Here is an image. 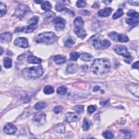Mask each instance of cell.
Masks as SVG:
<instances>
[{
  "instance_id": "9",
  "label": "cell",
  "mask_w": 139,
  "mask_h": 139,
  "mask_svg": "<svg viewBox=\"0 0 139 139\" xmlns=\"http://www.w3.org/2000/svg\"><path fill=\"white\" fill-rule=\"evenodd\" d=\"M126 88L128 91L131 93L132 95L135 96L136 97H138L139 92V85L138 84L130 83L126 85Z\"/></svg>"
},
{
  "instance_id": "8",
  "label": "cell",
  "mask_w": 139,
  "mask_h": 139,
  "mask_svg": "<svg viewBox=\"0 0 139 139\" xmlns=\"http://www.w3.org/2000/svg\"><path fill=\"white\" fill-rule=\"evenodd\" d=\"M33 121L38 124L43 125L46 122V115L42 112H37L34 116Z\"/></svg>"
},
{
  "instance_id": "45",
  "label": "cell",
  "mask_w": 139,
  "mask_h": 139,
  "mask_svg": "<svg viewBox=\"0 0 139 139\" xmlns=\"http://www.w3.org/2000/svg\"><path fill=\"white\" fill-rule=\"evenodd\" d=\"M132 67L133 68V69H138V61H137L136 62H135V63L132 64Z\"/></svg>"
},
{
  "instance_id": "16",
  "label": "cell",
  "mask_w": 139,
  "mask_h": 139,
  "mask_svg": "<svg viewBox=\"0 0 139 139\" xmlns=\"http://www.w3.org/2000/svg\"><path fill=\"white\" fill-rule=\"evenodd\" d=\"M28 63L31 64H39L41 63L42 60L39 58H38L35 56H28L27 59Z\"/></svg>"
},
{
  "instance_id": "20",
  "label": "cell",
  "mask_w": 139,
  "mask_h": 139,
  "mask_svg": "<svg viewBox=\"0 0 139 139\" xmlns=\"http://www.w3.org/2000/svg\"><path fill=\"white\" fill-rule=\"evenodd\" d=\"M80 59L84 61H90L92 59L91 54L88 53H83L80 56Z\"/></svg>"
},
{
  "instance_id": "40",
  "label": "cell",
  "mask_w": 139,
  "mask_h": 139,
  "mask_svg": "<svg viewBox=\"0 0 139 139\" xmlns=\"http://www.w3.org/2000/svg\"><path fill=\"white\" fill-rule=\"evenodd\" d=\"M63 110V108L62 106L60 105H57L54 108L53 111L55 113H56V114H59L60 112L62 111Z\"/></svg>"
},
{
  "instance_id": "3",
  "label": "cell",
  "mask_w": 139,
  "mask_h": 139,
  "mask_svg": "<svg viewBox=\"0 0 139 139\" xmlns=\"http://www.w3.org/2000/svg\"><path fill=\"white\" fill-rule=\"evenodd\" d=\"M57 40V37L53 32H44L38 35L36 42L38 43H44L47 45L54 44Z\"/></svg>"
},
{
  "instance_id": "33",
  "label": "cell",
  "mask_w": 139,
  "mask_h": 139,
  "mask_svg": "<svg viewBox=\"0 0 139 139\" xmlns=\"http://www.w3.org/2000/svg\"><path fill=\"white\" fill-rule=\"evenodd\" d=\"M127 15L130 18H136L138 19V13L135 11L134 10H130L127 13Z\"/></svg>"
},
{
  "instance_id": "44",
  "label": "cell",
  "mask_w": 139,
  "mask_h": 139,
  "mask_svg": "<svg viewBox=\"0 0 139 139\" xmlns=\"http://www.w3.org/2000/svg\"><path fill=\"white\" fill-rule=\"evenodd\" d=\"M80 70H82V71L85 72V71H86L87 70H88V65H83V66H80Z\"/></svg>"
},
{
  "instance_id": "14",
  "label": "cell",
  "mask_w": 139,
  "mask_h": 139,
  "mask_svg": "<svg viewBox=\"0 0 139 139\" xmlns=\"http://www.w3.org/2000/svg\"><path fill=\"white\" fill-rule=\"evenodd\" d=\"M74 32L77 35V37L82 39H84L86 35V32L83 28V27H75V28H74Z\"/></svg>"
},
{
  "instance_id": "27",
  "label": "cell",
  "mask_w": 139,
  "mask_h": 139,
  "mask_svg": "<svg viewBox=\"0 0 139 139\" xmlns=\"http://www.w3.org/2000/svg\"><path fill=\"white\" fill-rule=\"evenodd\" d=\"M4 66L6 69H9L12 66V60L10 58L7 57L4 59Z\"/></svg>"
},
{
  "instance_id": "12",
  "label": "cell",
  "mask_w": 139,
  "mask_h": 139,
  "mask_svg": "<svg viewBox=\"0 0 139 139\" xmlns=\"http://www.w3.org/2000/svg\"><path fill=\"white\" fill-rule=\"evenodd\" d=\"M78 116H77L75 113L72 112H68L65 115V120L66 122L71 123L76 122L78 120Z\"/></svg>"
},
{
  "instance_id": "2",
  "label": "cell",
  "mask_w": 139,
  "mask_h": 139,
  "mask_svg": "<svg viewBox=\"0 0 139 139\" xmlns=\"http://www.w3.org/2000/svg\"><path fill=\"white\" fill-rule=\"evenodd\" d=\"M22 77L25 79H37L43 75V69L41 65L37 67L26 68L22 71Z\"/></svg>"
},
{
  "instance_id": "38",
  "label": "cell",
  "mask_w": 139,
  "mask_h": 139,
  "mask_svg": "<svg viewBox=\"0 0 139 139\" xmlns=\"http://www.w3.org/2000/svg\"><path fill=\"white\" fill-rule=\"evenodd\" d=\"M56 131L59 133H64L65 132V126L64 125H61L58 126L56 129Z\"/></svg>"
},
{
  "instance_id": "21",
  "label": "cell",
  "mask_w": 139,
  "mask_h": 139,
  "mask_svg": "<svg viewBox=\"0 0 139 139\" xmlns=\"http://www.w3.org/2000/svg\"><path fill=\"white\" fill-rule=\"evenodd\" d=\"M126 23L128 24L130 26H135L138 24V19L136 18H130L127 19L125 21Z\"/></svg>"
},
{
  "instance_id": "24",
  "label": "cell",
  "mask_w": 139,
  "mask_h": 139,
  "mask_svg": "<svg viewBox=\"0 0 139 139\" xmlns=\"http://www.w3.org/2000/svg\"><path fill=\"white\" fill-rule=\"evenodd\" d=\"M129 41V38L128 37L123 34H118L117 38V41L121 42V43H127Z\"/></svg>"
},
{
  "instance_id": "42",
  "label": "cell",
  "mask_w": 139,
  "mask_h": 139,
  "mask_svg": "<svg viewBox=\"0 0 139 139\" xmlns=\"http://www.w3.org/2000/svg\"><path fill=\"white\" fill-rule=\"evenodd\" d=\"M96 107L93 105H90L88 106V111L90 114H92V112L96 111Z\"/></svg>"
},
{
  "instance_id": "29",
  "label": "cell",
  "mask_w": 139,
  "mask_h": 139,
  "mask_svg": "<svg viewBox=\"0 0 139 139\" xmlns=\"http://www.w3.org/2000/svg\"><path fill=\"white\" fill-rule=\"evenodd\" d=\"M123 15V11L122 9H118V10L115 13V14L113 15L112 19H115H115H117L122 17Z\"/></svg>"
},
{
  "instance_id": "23",
  "label": "cell",
  "mask_w": 139,
  "mask_h": 139,
  "mask_svg": "<svg viewBox=\"0 0 139 139\" xmlns=\"http://www.w3.org/2000/svg\"><path fill=\"white\" fill-rule=\"evenodd\" d=\"M44 92L46 95H51L54 92V89L52 86L47 85L44 89Z\"/></svg>"
},
{
  "instance_id": "11",
  "label": "cell",
  "mask_w": 139,
  "mask_h": 139,
  "mask_svg": "<svg viewBox=\"0 0 139 139\" xmlns=\"http://www.w3.org/2000/svg\"><path fill=\"white\" fill-rule=\"evenodd\" d=\"M4 130L6 134L9 135H13L17 131V128L14 124H9L5 126Z\"/></svg>"
},
{
  "instance_id": "17",
  "label": "cell",
  "mask_w": 139,
  "mask_h": 139,
  "mask_svg": "<svg viewBox=\"0 0 139 139\" xmlns=\"http://www.w3.org/2000/svg\"><path fill=\"white\" fill-rule=\"evenodd\" d=\"M54 61L57 64H63L66 62V58L61 55H57L54 57Z\"/></svg>"
},
{
  "instance_id": "26",
  "label": "cell",
  "mask_w": 139,
  "mask_h": 139,
  "mask_svg": "<svg viewBox=\"0 0 139 139\" xmlns=\"http://www.w3.org/2000/svg\"><path fill=\"white\" fill-rule=\"evenodd\" d=\"M91 123L90 122V121L88 119L85 118L84 120L83 121V129L84 131H87L89 130V129L90 128V125H91Z\"/></svg>"
},
{
  "instance_id": "34",
  "label": "cell",
  "mask_w": 139,
  "mask_h": 139,
  "mask_svg": "<svg viewBox=\"0 0 139 139\" xmlns=\"http://www.w3.org/2000/svg\"><path fill=\"white\" fill-rule=\"evenodd\" d=\"M73 109L75 110V111L78 114H82V113L84 112V106L81 105H78L75 106Z\"/></svg>"
},
{
  "instance_id": "28",
  "label": "cell",
  "mask_w": 139,
  "mask_h": 139,
  "mask_svg": "<svg viewBox=\"0 0 139 139\" xmlns=\"http://www.w3.org/2000/svg\"><path fill=\"white\" fill-rule=\"evenodd\" d=\"M67 91V89L66 87L65 86H62L58 88L57 92L58 94L60 95H65Z\"/></svg>"
},
{
  "instance_id": "39",
  "label": "cell",
  "mask_w": 139,
  "mask_h": 139,
  "mask_svg": "<svg viewBox=\"0 0 139 139\" xmlns=\"http://www.w3.org/2000/svg\"><path fill=\"white\" fill-rule=\"evenodd\" d=\"M76 6L78 8H83L86 6V2L83 0H79L77 2Z\"/></svg>"
},
{
  "instance_id": "19",
  "label": "cell",
  "mask_w": 139,
  "mask_h": 139,
  "mask_svg": "<svg viewBox=\"0 0 139 139\" xmlns=\"http://www.w3.org/2000/svg\"><path fill=\"white\" fill-rule=\"evenodd\" d=\"M74 25H75V27H83L84 25V22L81 17H77L74 20Z\"/></svg>"
},
{
  "instance_id": "47",
  "label": "cell",
  "mask_w": 139,
  "mask_h": 139,
  "mask_svg": "<svg viewBox=\"0 0 139 139\" xmlns=\"http://www.w3.org/2000/svg\"><path fill=\"white\" fill-rule=\"evenodd\" d=\"M124 60L125 63H127L128 64H130L131 62V61H132V57H131L126 58V59H124Z\"/></svg>"
},
{
  "instance_id": "31",
  "label": "cell",
  "mask_w": 139,
  "mask_h": 139,
  "mask_svg": "<svg viewBox=\"0 0 139 139\" xmlns=\"http://www.w3.org/2000/svg\"><path fill=\"white\" fill-rule=\"evenodd\" d=\"M39 21V18L38 17H33L31 18L28 21V25H32V26H36Z\"/></svg>"
},
{
  "instance_id": "7",
  "label": "cell",
  "mask_w": 139,
  "mask_h": 139,
  "mask_svg": "<svg viewBox=\"0 0 139 139\" xmlns=\"http://www.w3.org/2000/svg\"><path fill=\"white\" fill-rule=\"evenodd\" d=\"M29 9H30L29 7L25 5H19L18 8L16 9L14 16H15V17L19 18H21L24 17V15L26 13L27 11L29 10Z\"/></svg>"
},
{
  "instance_id": "48",
  "label": "cell",
  "mask_w": 139,
  "mask_h": 139,
  "mask_svg": "<svg viewBox=\"0 0 139 139\" xmlns=\"http://www.w3.org/2000/svg\"><path fill=\"white\" fill-rule=\"evenodd\" d=\"M100 89V87L98 86H95L94 88H93V91L95 92V91H97L98 90H99Z\"/></svg>"
},
{
  "instance_id": "25",
  "label": "cell",
  "mask_w": 139,
  "mask_h": 139,
  "mask_svg": "<svg viewBox=\"0 0 139 139\" xmlns=\"http://www.w3.org/2000/svg\"><path fill=\"white\" fill-rule=\"evenodd\" d=\"M46 106V103H45V102H39L36 103V104L34 105V108L36 110H39L44 109Z\"/></svg>"
},
{
  "instance_id": "51",
  "label": "cell",
  "mask_w": 139,
  "mask_h": 139,
  "mask_svg": "<svg viewBox=\"0 0 139 139\" xmlns=\"http://www.w3.org/2000/svg\"><path fill=\"white\" fill-rule=\"evenodd\" d=\"M0 49H1V55H2V53H3V50H2V48L1 47V48H0Z\"/></svg>"
},
{
  "instance_id": "10",
  "label": "cell",
  "mask_w": 139,
  "mask_h": 139,
  "mask_svg": "<svg viewBox=\"0 0 139 139\" xmlns=\"http://www.w3.org/2000/svg\"><path fill=\"white\" fill-rule=\"evenodd\" d=\"M14 45L19 47L27 48L28 47V42L26 38H18L14 41Z\"/></svg>"
},
{
  "instance_id": "49",
  "label": "cell",
  "mask_w": 139,
  "mask_h": 139,
  "mask_svg": "<svg viewBox=\"0 0 139 139\" xmlns=\"http://www.w3.org/2000/svg\"><path fill=\"white\" fill-rule=\"evenodd\" d=\"M104 4H105V5H109V4H110L111 2V1H102Z\"/></svg>"
},
{
  "instance_id": "35",
  "label": "cell",
  "mask_w": 139,
  "mask_h": 139,
  "mask_svg": "<svg viewBox=\"0 0 139 139\" xmlns=\"http://www.w3.org/2000/svg\"><path fill=\"white\" fill-rule=\"evenodd\" d=\"M103 136L105 138H113L114 137V134L110 131H105L103 132Z\"/></svg>"
},
{
  "instance_id": "37",
  "label": "cell",
  "mask_w": 139,
  "mask_h": 139,
  "mask_svg": "<svg viewBox=\"0 0 139 139\" xmlns=\"http://www.w3.org/2000/svg\"><path fill=\"white\" fill-rule=\"evenodd\" d=\"M109 37L111 38V39L114 41H117V35H118V33H116V32H112L109 33Z\"/></svg>"
},
{
  "instance_id": "32",
  "label": "cell",
  "mask_w": 139,
  "mask_h": 139,
  "mask_svg": "<svg viewBox=\"0 0 139 139\" xmlns=\"http://www.w3.org/2000/svg\"><path fill=\"white\" fill-rule=\"evenodd\" d=\"M70 59L73 60V61H76L77 59L79 58L80 54L79 53L77 52H73L70 53Z\"/></svg>"
},
{
  "instance_id": "22",
  "label": "cell",
  "mask_w": 139,
  "mask_h": 139,
  "mask_svg": "<svg viewBox=\"0 0 139 139\" xmlns=\"http://www.w3.org/2000/svg\"><path fill=\"white\" fill-rule=\"evenodd\" d=\"M41 8L44 11H48L52 8V6L50 3L48 1H45L43 2L41 4Z\"/></svg>"
},
{
  "instance_id": "15",
  "label": "cell",
  "mask_w": 139,
  "mask_h": 139,
  "mask_svg": "<svg viewBox=\"0 0 139 139\" xmlns=\"http://www.w3.org/2000/svg\"><path fill=\"white\" fill-rule=\"evenodd\" d=\"M112 9L111 8H105L98 12V15L100 17H108L111 15Z\"/></svg>"
},
{
  "instance_id": "5",
  "label": "cell",
  "mask_w": 139,
  "mask_h": 139,
  "mask_svg": "<svg viewBox=\"0 0 139 139\" xmlns=\"http://www.w3.org/2000/svg\"><path fill=\"white\" fill-rule=\"evenodd\" d=\"M114 51L118 54L121 55L125 58L131 57V54L129 52L127 48L123 45H118L114 48Z\"/></svg>"
},
{
  "instance_id": "41",
  "label": "cell",
  "mask_w": 139,
  "mask_h": 139,
  "mask_svg": "<svg viewBox=\"0 0 139 139\" xmlns=\"http://www.w3.org/2000/svg\"><path fill=\"white\" fill-rule=\"evenodd\" d=\"M121 131L123 133L126 138H130L131 137V132L128 130H121Z\"/></svg>"
},
{
  "instance_id": "36",
  "label": "cell",
  "mask_w": 139,
  "mask_h": 139,
  "mask_svg": "<svg viewBox=\"0 0 139 139\" xmlns=\"http://www.w3.org/2000/svg\"><path fill=\"white\" fill-rule=\"evenodd\" d=\"M75 44V41L73 40L72 39L69 38L65 42V46L66 47H71Z\"/></svg>"
},
{
  "instance_id": "13",
  "label": "cell",
  "mask_w": 139,
  "mask_h": 139,
  "mask_svg": "<svg viewBox=\"0 0 139 139\" xmlns=\"http://www.w3.org/2000/svg\"><path fill=\"white\" fill-rule=\"evenodd\" d=\"M12 38V34L9 32H6L1 34L0 37V41L1 43H8L10 42Z\"/></svg>"
},
{
  "instance_id": "43",
  "label": "cell",
  "mask_w": 139,
  "mask_h": 139,
  "mask_svg": "<svg viewBox=\"0 0 139 139\" xmlns=\"http://www.w3.org/2000/svg\"><path fill=\"white\" fill-rule=\"evenodd\" d=\"M129 4L132 6H138L139 2L138 1H128Z\"/></svg>"
},
{
  "instance_id": "1",
  "label": "cell",
  "mask_w": 139,
  "mask_h": 139,
  "mask_svg": "<svg viewBox=\"0 0 139 139\" xmlns=\"http://www.w3.org/2000/svg\"><path fill=\"white\" fill-rule=\"evenodd\" d=\"M111 67L109 61L104 58L97 59L93 61L91 67V72L96 75H102L108 73Z\"/></svg>"
},
{
  "instance_id": "46",
  "label": "cell",
  "mask_w": 139,
  "mask_h": 139,
  "mask_svg": "<svg viewBox=\"0 0 139 139\" xmlns=\"http://www.w3.org/2000/svg\"><path fill=\"white\" fill-rule=\"evenodd\" d=\"M109 101H102L99 102L100 104H101L102 106H105L107 105L109 103Z\"/></svg>"
},
{
  "instance_id": "6",
  "label": "cell",
  "mask_w": 139,
  "mask_h": 139,
  "mask_svg": "<svg viewBox=\"0 0 139 139\" xmlns=\"http://www.w3.org/2000/svg\"><path fill=\"white\" fill-rule=\"evenodd\" d=\"M53 22L55 30L58 31H62L65 27L66 21L62 18L57 17L55 18L53 20Z\"/></svg>"
},
{
  "instance_id": "18",
  "label": "cell",
  "mask_w": 139,
  "mask_h": 139,
  "mask_svg": "<svg viewBox=\"0 0 139 139\" xmlns=\"http://www.w3.org/2000/svg\"><path fill=\"white\" fill-rule=\"evenodd\" d=\"M66 71L68 73H75L77 71L76 65L73 63H70L67 65L66 68Z\"/></svg>"
},
{
  "instance_id": "4",
  "label": "cell",
  "mask_w": 139,
  "mask_h": 139,
  "mask_svg": "<svg viewBox=\"0 0 139 139\" xmlns=\"http://www.w3.org/2000/svg\"><path fill=\"white\" fill-rule=\"evenodd\" d=\"M95 38L93 39V45L94 47L97 50H104L105 48L109 47L110 46L111 43L110 41H109L108 40H101L99 39V35H95L93 37Z\"/></svg>"
},
{
  "instance_id": "30",
  "label": "cell",
  "mask_w": 139,
  "mask_h": 139,
  "mask_svg": "<svg viewBox=\"0 0 139 139\" xmlns=\"http://www.w3.org/2000/svg\"><path fill=\"white\" fill-rule=\"evenodd\" d=\"M0 9H1V13H0V17H2L4 16L7 12V8L5 4H3L2 2L0 3Z\"/></svg>"
},
{
  "instance_id": "50",
  "label": "cell",
  "mask_w": 139,
  "mask_h": 139,
  "mask_svg": "<svg viewBox=\"0 0 139 139\" xmlns=\"http://www.w3.org/2000/svg\"><path fill=\"white\" fill-rule=\"evenodd\" d=\"M44 1H35V3H37V4H41L42 3H43Z\"/></svg>"
}]
</instances>
